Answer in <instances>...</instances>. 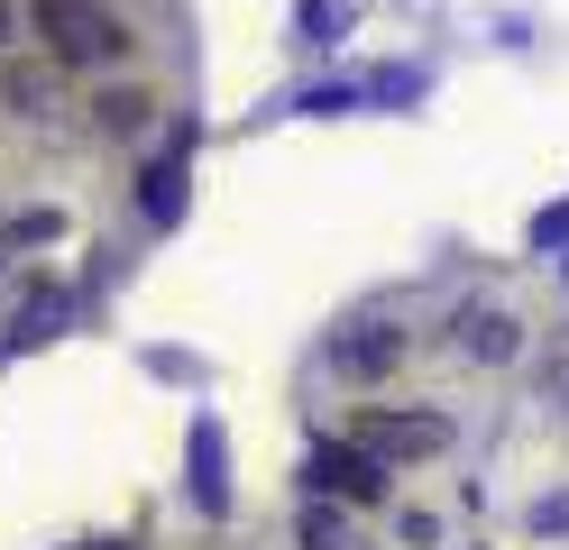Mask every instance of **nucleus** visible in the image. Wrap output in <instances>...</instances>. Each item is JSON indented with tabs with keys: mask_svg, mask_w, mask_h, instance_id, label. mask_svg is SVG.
<instances>
[{
	"mask_svg": "<svg viewBox=\"0 0 569 550\" xmlns=\"http://www.w3.org/2000/svg\"><path fill=\"white\" fill-rule=\"evenodd\" d=\"M459 349H469V358H515V312H496V303H469V312H459Z\"/></svg>",
	"mask_w": 569,
	"mask_h": 550,
	"instance_id": "obj_5",
	"label": "nucleus"
},
{
	"mask_svg": "<svg viewBox=\"0 0 569 550\" xmlns=\"http://www.w3.org/2000/svg\"><path fill=\"white\" fill-rule=\"evenodd\" d=\"M0 28H10V10H0Z\"/></svg>",
	"mask_w": 569,
	"mask_h": 550,
	"instance_id": "obj_11",
	"label": "nucleus"
},
{
	"mask_svg": "<svg viewBox=\"0 0 569 550\" xmlns=\"http://www.w3.org/2000/svg\"><path fill=\"white\" fill-rule=\"evenodd\" d=\"M359 450L368 459H441L450 450V422L441 413H368L359 422Z\"/></svg>",
	"mask_w": 569,
	"mask_h": 550,
	"instance_id": "obj_3",
	"label": "nucleus"
},
{
	"mask_svg": "<svg viewBox=\"0 0 569 550\" xmlns=\"http://www.w3.org/2000/svg\"><path fill=\"white\" fill-rule=\"evenodd\" d=\"M83 550H129V541H83Z\"/></svg>",
	"mask_w": 569,
	"mask_h": 550,
	"instance_id": "obj_10",
	"label": "nucleus"
},
{
	"mask_svg": "<svg viewBox=\"0 0 569 550\" xmlns=\"http://www.w3.org/2000/svg\"><path fill=\"white\" fill-rule=\"evenodd\" d=\"M38 37H47V56H64V64L129 56V28H120L111 0H38Z\"/></svg>",
	"mask_w": 569,
	"mask_h": 550,
	"instance_id": "obj_1",
	"label": "nucleus"
},
{
	"mask_svg": "<svg viewBox=\"0 0 569 550\" xmlns=\"http://www.w3.org/2000/svg\"><path fill=\"white\" fill-rule=\"evenodd\" d=\"M396 358H405V330H377V321H368V330H349V340L331 349V367H340V377H386Z\"/></svg>",
	"mask_w": 569,
	"mask_h": 550,
	"instance_id": "obj_4",
	"label": "nucleus"
},
{
	"mask_svg": "<svg viewBox=\"0 0 569 550\" xmlns=\"http://www.w3.org/2000/svg\"><path fill=\"white\" fill-rule=\"evenodd\" d=\"M560 403H569V358H560Z\"/></svg>",
	"mask_w": 569,
	"mask_h": 550,
	"instance_id": "obj_9",
	"label": "nucleus"
},
{
	"mask_svg": "<svg viewBox=\"0 0 569 550\" xmlns=\"http://www.w3.org/2000/svg\"><path fill=\"white\" fill-rule=\"evenodd\" d=\"M303 550H368V541L349 532L340 513H322V504H312V513H303Z\"/></svg>",
	"mask_w": 569,
	"mask_h": 550,
	"instance_id": "obj_7",
	"label": "nucleus"
},
{
	"mask_svg": "<svg viewBox=\"0 0 569 550\" xmlns=\"http://www.w3.org/2000/svg\"><path fill=\"white\" fill-rule=\"evenodd\" d=\"M92 110H101V129H138L148 120V92H101Z\"/></svg>",
	"mask_w": 569,
	"mask_h": 550,
	"instance_id": "obj_8",
	"label": "nucleus"
},
{
	"mask_svg": "<svg viewBox=\"0 0 569 550\" xmlns=\"http://www.w3.org/2000/svg\"><path fill=\"white\" fill-rule=\"evenodd\" d=\"M174 183H184V138L166 147V166H148V220H174V202H184Z\"/></svg>",
	"mask_w": 569,
	"mask_h": 550,
	"instance_id": "obj_6",
	"label": "nucleus"
},
{
	"mask_svg": "<svg viewBox=\"0 0 569 550\" xmlns=\"http://www.w3.org/2000/svg\"><path fill=\"white\" fill-rule=\"evenodd\" d=\"M303 487L312 496H340V504H377L386 496V459H368L359 440H312V450H303Z\"/></svg>",
	"mask_w": 569,
	"mask_h": 550,
	"instance_id": "obj_2",
	"label": "nucleus"
}]
</instances>
